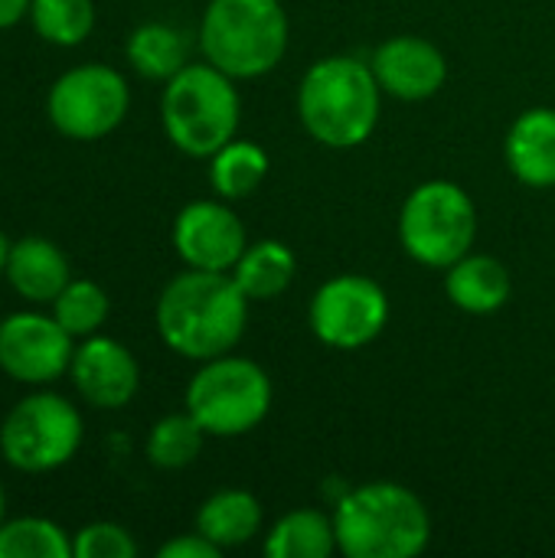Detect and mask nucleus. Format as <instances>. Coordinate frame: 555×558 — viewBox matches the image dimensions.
Segmentation results:
<instances>
[{
  "label": "nucleus",
  "instance_id": "obj_1",
  "mask_svg": "<svg viewBox=\"0 0 555 558\" xmlns=\"http://www.w3.org/2000/svg\"><path fill=\"white\" fill-rule=\"evenodd\" d=\"M249 298L232 271L186 268L170 278L157 298V333L183 360H216L232 353L249 324Z\"/></svg>",
  "mask_w": 555,
  "mask_h": 558
},
{
  "label": "nucleus",
  "instance_id": "obj_2",
  "mask_svg": "<svg viewBox=\"0 0 555 558\" xmlns=\"http://www.w3.org/2000/svg\"><path fill=\"white\" fill-rule=\"evenodd\" d=\"M379 108L383 88L370 62L353 56L317 59L298 85V118L330 150L366 144L379 124Z\"/></svg>",
  "mask_w": 555,
  "mask_h": 558
},
{
  "label": "nucleus",
  "instance_id": "obj_3",
  "mask_svg": "<svg viewBox=\"0 0 555 558\" xmlns=\"http://www.w3.org/2000/svg\"><path fill=\"white\" fill-rule=\"evenodd\" d=\"M334 530L347 558H412L432 539V517L415 490L373 481L337 500Z\"/></svg>",
  "mask_w": 555,
  "mask_h": 558
},
{
  "label": "nucleus",
  "instance_id": "obj_4",
  "mask_svg": "<svg viewBox=\"0 0 555 558\" xmlns=\"http://www.w3.org/2000/svg\"><path fill=\"white\" fill-rule=\"evenodd\" d=\"M242 98L236 78L213 62H186L164 82L160 124L167 141L196 160H209L219 147L239 137Z\"/></svg>",
  "mask_w": 555,
  "mask_h": 558
},
{
  "label": "nucleus",
  "instance_id": "obj_5",
  "mask_svg": "<svg viewBox=\"0 0 555 558\" xmlns=\"http://www.w3.org/2000/svg\"><path fill=\"white\" fill-rule=\"evenodd\" d=\"M291 23L281 0H209L200 20V52L232 78H262L288 52Z\"/></svg>",
  "mask_w": 555,
  "mask_h": 558
},
{
  "label": "nucleus",
  "instance_id": "obj_6",
  "mask_svg": "<svg viewBox=\"0 0 555 558\" xmlns=\"http://www.w3.org/2000/svg\"><path fill=\"white\" fill-rule=\"evenodd\" d=\"M272 396V379L255 360L222 353L206 360L186 383V412L206 435L239 438L265 422Z\"/></svg>",
  "mask_w": 555,
  "mask_h": 558
},
{
  "label": "nucleus",
  "instance_id": "obj_7",
  "mask_svg": "<svg viewBox=\"0 0 555 558\" xmlns=\"http://www.w3.org/2000/svg\"><path fill=\"white\" fill-rule=\"evenodd\" d=\"M478 206L471 193L451 180L419 183L399 213V242L406 255L425 268H451L474 248Z\"/></svg>",
  "mask_w": 555,
  "mask_h": 558
},
{
  "label": "nucleus",
  "instance_id": "obj_8",
  "mask_svg": "<svg viewBox=\"0 0 555 558\" xmlns=\"http://www.w3.org/2000/svg\"><path fill=\"white\" fill-rule=\"evenodd\" d=\"M82 438V415L59 392L26 396L0 422V454L23 474H49L65 468L79 454Z\"/></svg>",
  "mask_w": 555,
  "mask_h": 558
},
{
  "label": "nucleus",
  "instance_id": "obj_9",
  "mask_svg": "<svg viewBox=\"0 0 555 558\" xmlns=\"http://www.w3.org/2000/svg\"><path fill=\"white\" fill-rule=\"evenodd\" d=\"M131 108L128 78L105 65L85 62L62 72L46 92V114L49 124L69 141H101L121 128Z\"/></svg>",
  "mask_w": 555,
  "mask_h": 558
},
{
  "label": "nucleus",
  "instance_id": "obj_10",
  "mask_svg": "<svg viewBox=\"0 0 555 558\" xmlns=\"http://www.w3.org/2000/svg\"><path fill=\"white\" fill-rule=\"evenodd\" d=\"M307 324L324 347L360 350L386 330L389 298L366 275H337L314 291Z\"/></svg>",
  "mask_w": 555,
  "mask_h": 558
},
{
  "label": "nucleus",
  "instance_id": "obj_11",
  "mask_svg": "<svg viewBox=\"0 0 555 558\" xmlns=\"http://www.w3.org/2000/svg\"><path fill=\"white\" fill-rule=\"evenodd\" d=\"M75 337L52 314L16 311L0 320V373L23 386H49L69 373Z\"/></svg>",
  "mask_w": 555,
  "mask_h": 558
},
{
  "label": "nucleus",
  "instance_id": "obj_12",
  "mask_svg": "<svg viewBox=\"0 0 555 558\" xmlns=\"http://www.w3.org/2000/svg\"><path fill=\"white\" fill-rule=\"evenodd\" d=\"M173 252L186 268L232 271L249 239L232 206L222 199H193L173 219Z\"/></svg>",
  "mask_w": 555,
  "mask_h": 558
},
{
  "label": "nucleus",
  "instance_id": "obj_13",
  "mask_svg": "<svg viewBox=\"0 0 555 558\" xmlns=\"http://www.w3.org/2000/svg\"><path fill=\"white\" fill-rule=\"evenodd\" d=\"M69 376L75 392L101 412L124 409L141 389V366L134 353L121 340L101 333H92L75 347Z\"/></svg>",
  "mask_w": 555,
  "mask_h": 558
},
{
  "label": "nucleus",
  "instance_id": "obj_14",
  "mask_svg": "<svg viewBox=\"0 0 555 558\" xmlns=\"http://www.w3.org/2000/svg\"><path fill=\"white\" fill-rule=\"evenodd\" d=\"M370 69L383 88V95H393L399 101H425L438 95L448 82V59L445 52L412 33L389 36L376 46Z\"/></svg>",
  "mask_w": 555,
  "mask_h": 558
},
{
  "label": "nucleus",
  "instance_id": "obj_15",
  "mask_svg": "<svg viewBox=\"0 0 555 558\" xmlns=\"http://www.w3.org/2000/svg\"><path fill=\"white\" fill-rule=\"evenodd\" d=\"M7 284L29 304H52L59 291L72 281V268L65 252L43 235H23L10 242L7 268H3Z\"/></svg>",
  "mask_w": 555,
  "mask_h": 558
},
{
  "label": "nucleus",
  "instance_id": "obj_16",
  "mask_svg": "<svg viewBox=\"0 0 555 558\" xmlns=\"http://www.w3.org/2000/svg\"><path fill=\"white\" fill-rule=\"evenodd\" d=\"M504 160L523 186H555V108H527L510 124Z\"/></svg>",
  "mask_w": 555,
  "mask_h": 558
},
{
  "label": "nucleus",
  "instance_id": "obj_17",
  "mask_svg": "<svg viewBox=\"0 0 555 558\" xmlns=\"http://www.w3.org/2000/svg\"><path fill=\"white\" fill-rule=\"evenodd\" d=\"M445 294L458 311L484 317V314L500 311L510 301L514 281L500 258L468 252L451 268H445Z\"/></svg>",
  "mask_w": 555,
  "mask_h": 558
},
{
  "label": "nucleus",
  "instance_id": "obj_18",
  "mask_svg": "<svg viewBox=\"0 0 555 558\" xmlns=\"http://www.w3.org/2000/svg\"><path fill=\"white\" fill-rule=\"evenodd\" d=\"M262 504L255 494L229 487L206 497L196 510V530L219 549H239L262 533Z\"/></svg>",
  "mask_w": 555,
  "mask_h": 558
},
{
  "label": "nucleus",
  "instance_id": "obj_19",
  "mask_svg": "<svg viewBox=\"0 0 555 558\" xmlns=\"http://www.w3.org/2000/svg\"><path fill=\"white\" fill-rule=\"evenodd\" d=\"M294 275H298V258L278 239L249 242L245 252H242V258L232 268L236 284L242 288V294L252 304L255 301H275V298H281L291 288Z\"/></svg>",
  "mask_w": 555,
  "mask_h": 558
},
{
  "label": "nucleus",
  "instance_id": "obj_20",
  "mask_svg": "<svg viewBox=\"0 0 555 558\" xmlns=\"http://www.w3.org/2000/svg\"><path fill=\"white\" fill-rule=\"evenodd\" d=\"M124 56L137 75L150 82H167L190 62V43L170 23H141L124 43Z\"/></svg>",
  "mask_w": 555,
  "mask_h": 558
},
{
  "label": "nucleus",
  "instance_id": "obj_21",
  "mask_svg": "<svg viewBox=\"0 0 555 558\" xmlns=\"http://www.w3.org/2000/svg\"><path fill=\"white\" fill-rule=\"evenodd\" d=\"M337 549L334 517L321 510H291L265 536L268 558H330Z\"/></svg>",
  "mask_w": 555,
  "mask_h": 558
},
{
  "label": "nucleus",
  "instance_id": "obj_22",
  "mask_svg": "<svg viewBox=\"0 0 555 558\" xmlns=\"http://www.w3.org/2000/svg\"><path fill=\"white\" fill-rule=\"evenodd\" d=\"M268 154L255 141L232 137L209 157V183L222 199H245L252 196L268 177Z\"/></svg>",
  "mask_w": 555,
  "mask_h": 558
},
{
  "label": "nucleus",
  "instance_id": "obj_23",
  "mask_svg": "<svg viewBox=\"0 0 555 558\" xmlns=\"http://www.w3.org/2000/svg\"><path fill=\"white\" fill-rule=\"evenodd\" d=\"M206 438L209 435L186 409L164 415L154 422V428L147 435V461L160 471H183L200 458Z\"/></svg>",
  "mask_w": 555,
  "mask_h": 558
},
{
  "label": "nucleus",
  "instance_id": "obj_24",
  "mask_svg": "<svg viewBox=\"0 0 555 558\" xmlns=\"http://www.w3.org/2000/svg\"><path fill=\"white\" fill-rule=\"evenodd\" d=\"M26 20L52 46H82L95 29V0H33Z\"/></svg>",
  "mask_w": 555,
  "mask_h": 558
},
{
  "label": "nucleus",
  "instance_id": "obj_25",
  "mask_svg": "<svg viewBox=\"0 0 555 558\" xmlns=\"http://www.w3.org/2000/svg\"><path fill=\"white\" fill-rule=\"evenodd\" d=\"M0 558H72L69 533L46 517L0 523Z\"/></svg>",
  "mask_w": 555,
  "mask_h": 558
},
{
  "label": "nucleus",
  "instance_id": "obj_26",
  "mask_svg": "<svg viewBox=\"0 0 555 558\" xmlns=\"http://www.w3.org/2000/svg\"><path fill=\"white\" fill-rule=\"evenodd\" d=\"M111 314V301L108 291L88 278H72L59 298L52 301V317L62 324V330H69L75 340H85L92 333H98L105 327Z\"/></svg>",
  "mask_w": 555,
  "mask_h": 558
},
{
  "label": "nucleus",
  "instance_id": "obj_27",
  "mask_svg": "<svg viewBox=\"0 0 555 558\" xmlns=\"http://www.w3.org/2000/svg\"><path fill=\"white\" fill-rule=\"evenodd\" d=\"M137 556V543L134 536L111 520H98V523H85L75 536H72V558H134Z\"/></svg>",
  "mask_w": 555,
  "mask_h": 558
},
{
  "label": "nucleus",
  "instance_id": "obj_28",
  "mask_svg": "<svg viewBox=\"0 0 555 558\" xmlns=\"http://www.w3.org/2000/svg\"><path fill=\"white\" fill-rule=\"evenodd\" d=\"M219 546L209 543L200 530L186 533V536H173L170 543H164L157 549V558H219Z\"/></svg>",
  "mask_w": 555,
  "mask_h": 558
},
{
  "label": "nucleus",
  "instance_id": "obj_29",
  "mask_svg": "<svg viewBox=\"0 0 555 558\" xmlns=\"http://www.w3.org/2000/svg\"><path fill=\"white\" fill-rule=\"evenodd\" d=\"M29 3L33 0H0V29H10L20 20H26L29 16Z\"/></svg>",
  "mask_w": 555,
  "mask_h": 558
},
{
  "label": "nucleus",
  "instance_id": "obj_30",
  "mask_svg": "<svg viewBox=\"0 0 555 558\" xmlns=\"http://www.w3.org/2000/svg\"><path fill=\"white\" fill-rule=\"evenodd\" d=\"M7 255H10V239L0 229V278H3V268H7Z\"/></svg>",
  "mask_w": 555,
  "mask_h": 558
},
{
  "label": "nucleus",
  "instance_id": "obj_31",
  "mask_svg": "<svg viewBox=\"0 0 555 558\" xmlns=\"http://www.w3.org/2000/svg\"><path fill=\"white\" fill-rule=\"evenodd\" d=\"M7 520V494H3V484H0V523Z\"/></svg>",
  "mask_w": 555,
  "mask_h": 558
}]
</instances>
